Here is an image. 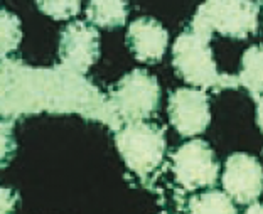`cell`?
Returning a JSON list of instances; mask_svg holds the SVG:
<instances>
[{"instance_id": "cell-9", "label": "cell", "mask_w": 263, "mask_h": 214, "mask_svg": "<svg viewBox=\"0 0 263 214\" xmlns=\"http://www.w3.org/2000/svg\"><path fill=\"white\" fill-rule=\"evenodd\" d=\"M221 182L236 204H253L263 192V167L250 153H231L224 162Z\"/></svg>"}, {"instance_id": "cell-13", "label": "cell", "mask_w": 263, "mask_h": 214, "mask_svg": "<svg viewBox=\"0 0 263 214\" xmlns=\"http://www.w3.org/2000/svg\"><path fill=\"white\" fill-rule=\"evenodd\" d=\"M22 43V22L19 15L0 9V59L10 57Z\"/></svg>"}, {"instance_id": "cell-3", "label": "cell", "mask_w": 263, "mask_h": 214, "mask_svg": "<svg viewBox=\"0 0 263 214\" xmlns=\"http://www.w3.org/2000/svg\"><path fill=\"white\" fill-rule=\"evenodd\" d=\"M115 145L127 169L151 187L165 159V130L147 120L123 123L115 130Z\"/></svg>"}, {"instance_id": "cell-6", "label": "cell", "mask_w": 263, "mask_h": 214, "mask_svg": "<svg viewBox=\"0 0 263 214\" xmlns=\"http://www.w3.org/2000/svg\"><path fill=\"white\" fill-rule=\"evenodd\" d=\"M172 172L184 191L209 189L218 182L219 162L211 145L204 140H189L172 153Z\"/></svg>"}, {"instance_id": "cell-14", "label": "cell", "mask_w": 263, "mask_h": 214, "mask_svg": "<svg viewBox=\"0 0 263 214\" xmlns=\"http://www.w3.org/2000/svg\"><path fill=\"white\" fill-rule=\"evenodd\" d=\"M189 212H236L235 201L228 194L211 189V191L196 194L187 203Z\"/></svg>"}, {"instance_id": "cell-8", "label": "cell", "mask_w": 263, "mask_h": 214, "mask_svg": "<svg viewBox=\"0 0 263 214\" xmlns=\"http://www.w3.org/2000/svg\"><path fill=\"white\" fill-rule=\"evenodd\" d=\"M171 125L181 137H196L206 132L211 123L209 98L204 90L177 88L171 93L167 103Z\"/></svg>"}, {"instance_id": "cell-15", "label": "cell", "mask_w": 263, "mask_h": 214, "mask_svg": "<svg viewBox=\"0 0 263 214\" xmlns=\"http://www.w3.org/2000/svg\"><path fill=\"white\" fill-rule=\"evenodd\" d=\"M15 118L0 115V169L9 167L17 153Z\"/></svg>"}, {"instance_id": "cell-7", "label": "cell", "mask_w": 263, "mask_h": 214, "mask_svg": "<svg viewBox=\"0 0 263 214\" xmlns=\"http://www.w3.org/2000/svg\"><path fill=\"white\" fill-rule=\"evenodd\" d=\"M58 57L63 66L86 74L100 59V34L93 24L73 21L59 32Z\"/></svg>"}, {"instance_id": "cell-2", "label": "cell", "mask_w": 263, "mask_h": 214, "mask_svg": "<svg viewBox=\"0 0 263 214\" xmlns=\"http://www.w3.org/2000/svg\"><path fill=\"white\" fill-rule=\"evenodd\" d=\"M213 32L191 22L172 44V68L181 80L201 90L219 93L240 86L238 76L219 73L211 43Z\"/></svg>"}, {"instance_id": "cell-17", "label": "cell", "mask_w": 263, "mask_h": 214, "mask_svg": "<svg viewBox=\"0 0 263 214\" xmlns=\"http://www.w3.org/2000/svg\"><path fill=\"white\" fill-rule=\"evenodd\" d=\"M19 203H21V194L15 189L0 186V214L14 212Z\"/></svg>"}, {"instance_id": "cell-1", "label": "cell", "mask_w": 263, "mask_h": 214, "mask_svg": "<svg viewBox=\"0 0 263 214\" xmlns=\"http://www.w3.org/2000/svg\"><path fill=\"white\" fill-rule=\"evenodd\" d=\"M76 115L110 127L106 94L83 73L66 68H32L14 57L0 63V115Z\"/></svg>"}, {"instance_id": "cell-5", "label": "cell", "mask_w": 263, "mask_h": 214, "mask_svg": "<svg viewBox=\"0 0 263 214\" xmlns=\"http://www.w3.org/2000/svg\"><path fill=\"white\" fill-rule=\"evenodd\" d=\"M260 5L255 0H204L193 21L211 32L243 41L258 32Z\"/></svg>"}, {"instance_id": "cell-10", "label": "cell", "mask_w": 263, "mask_h": 214, "mask_svg": "<svg viewBox=\"0 0 263 214\" xmlns=\"http://www.w3.org/2000/svg\"><path fill=\"white\" fill-rule=\"evenodd\" d=\"M125 41L137 61L157 64L162 61L169 46V32L152 17H140L128 26Z\"/></svg>"}, {"instance_id": "cell-11", "label": "cell", "mask_w": 263, "mask_h": 214, "mask_svg": "<svg viewBox=\"0 0 263 214\" xmlns=\"http://www.w3.org/2000/svg\"><path fill=\"white\" fill-rule=\"evenodd\" d=\"M128 15L127 0H89L86 7V19L98 29H120L125 26Z\"/></svg>"}, {"instance_id": "cell-12", "label": "cell", "mask_w": 263, "mask_h": 214, "mask_svg": "<svg viewBox=\"0 0 263 214\" xmlns=\"http://www.w3.org/2000/svg\"><path fill=\"white\" fill-rule=\"evenodd\" d=\"M238 81L253 100L263 94V44L250 46L243 52Z\"/></svg>"}, {"instance_id": "cell-18", "label": "cell", "mask_w": 263, "mask_h": 214, "mask_svg": "<svg viewBox=\"0 0 263 214\" xmlns=\"http://www.w3.org/2000/svg\"><path fill=\"white\" fill-rule=\"evenodd\" d=\"M255 102H256V125H258L260 132L263 133V94L260 98H256Z\"/></svg>"}, {"instance_id": "cell-4", "label": "cell", "mask_w": 263, "mask_h": 214, "mask_svg": "<svg viewBox=\"0 0 263 214\" xmlns=\"http://www.w3.org/2000/svg\"><path fill=\"white\" fill-rule=\"evenodd\" d=\"M110 111V130H118L123 123L147 120L160 105V86L155 76L145 69H132L118 80L106 93Z\"/></svg>"}, {"instance_id": "cell-16", "label": "cell", "mask_w": 263, "mask_h": 214, "mask_svg": "<svg viewBox=\"0 0 263 214\" xmlns=\"http://www.w3.org/2000/svg\"><path fill=\"white\" fill-rule=\"evenodd\" d=\"M35 5L52 21H68L80 14L81 0H35Z\"/></svg>"}]
</instances>
